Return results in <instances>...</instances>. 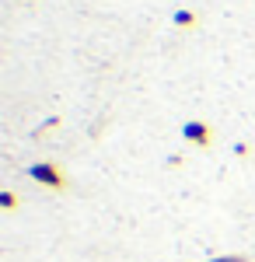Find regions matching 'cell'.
<instances>
[{
    "mask_svg": "<svg viewBox=\"0 0 255 262\" xmlns=\"http://www.w3.org/2000/svg\"><path fill=\"white\" fill-rule=\"evenodd\" d=\"M182 137L189 143H196V147H210V143H214V129H210L206 122H199V119H189L182 126Z\"/></svg>",
    "mask_w": 255,
    "mask_h": 262,
    "instance_id": "cell-2",
    "label": "cell"
},
{
    "mask_svg": "<svg viewBox=\"0 0 255 262\" xmlns=\"http://www.w3.org/2000/svg\"><path fill=\"white\" fill-rule=\"evenodd\" d=\"M214 262H248L245 255H227V259H214Z\"/></svg>",
    "mask_w": 255,
    "mask_h": 262,
    "instance_id": "cell-5",
    "label": "cell"
},
{
    "mask_svg": "<svg viewBox=\"0 0 255 262\" xmlns=\"http://www.w3.org/2000/svg\"><path fill=\"white\" fill-rule=\"evenodd\" d=\"M28 179H35L39 182V185H46V189H56V192H63V189H67V175H63V171H59L56 164H32V168H28Z\"/></svg>",
    "mask_w": 255,
    "mask_h": 262,
    "instance_id": "cell-1",
    "label": "cell"
},
{
    "mask_svg": "<svg viewBox=\"0 0 255 262\" xmlns=\"http://www.w3.org/2000/svg\"><path fill=\"white\" fill-rule=\"evenodd\" d=\"M196 14H193V11H175V25L178 28H193V25H196Z\"/></svg>",
    "mask_w": 255,
    "mask_h": 262,
    "instance_id": "cell-3",
    "label": "cell"
},
{
    "mask_svg": "<svg viewBox=\"0 0 255 262\" xmlns=\"http://www.w3.org/2000/svg\"><path fill=\"white\" fill-rule=\"evenodd\" d=\"M0 206H4V210H14V206H18V196H14V192H0Z\"/></svg>",
    "mask_w": 255,
    "mask_h": 262,
    "instance_id": "cell-4",
    "label": "cell"
}]
</instances>
